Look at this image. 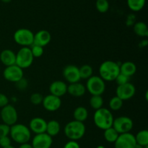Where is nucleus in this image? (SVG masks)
Returning <instances> with one entry per match:
<instances>
[{
	"label": "nucleus",
	"mask_w": 148,
	"mask_h": 148,
	"mask_svg": "<svg viewBox=\"0 0 148 148\" xmlns=\"http://www.w3.org/2000/svg\"><path fill=\"white\" fill-rule=\"evenodd\" d=\"M119 73V64L113 60L104 61L99 67V76L105 81H115Z\"/></svg>",
	"instance_id": "f257e3e1"
},
{
	"label": "nucleus",
	"mask_w": 148,
	"mask_h": 148,
	"mask_svg": "<svg viewBox=\"0 0 148 148\" xmlns=\"http://www.w3.org/2000/svg\"><path fill=\"white\" fill-rule=\"evenodd\" d=\"M114 119L111 110L105 107L95 110L93 115V121L95 126L103 131L112 126Z\"/></svg>",
	"instance_id": "f03ea898"
},
{
	"label": "nucleus",
	"mask_w": 148,
	"mask_h": 148,
	"mask_svg": "<svg viewBox=\"0 0 148 148\" xmlns=\"http://www.w3.org/2000/svg\"><path fill=\"white\" fill-rule=\"evenodd\" d=\"M10 135L11 139L17 143H27L31 138V131L30 129L24 124L15 123L10 126Z\"/></svg>",
	"instance_id": "7ed1b4c3"
},
{
	"label": "nucleus",
	"mask_w": 148,
	"mask_h": 148,
	"mask_svg": "<svg viewBox=\"0 0 148 148\" xmlns=\"http://www.w3.org/2000/svg\"><path fill=\"white\" fill-rule=\"evenodd\" d=\"M86 131L85 124L77 120H72L66 123L64 131V134L69 140L77 141L84 136Z\"/></svg>",
	"instance_id": "20e7f679"
},
{
	"label": "nucleus",
	"mask_w": 148,
	"mask_h": 148,
	"mask_svg": "<svg viewBox=\"0 0 148 148\" xmlns=\"http://www.w3.org/2000/svg\"><path fill=\"white\" fill-rule=\"evenodd\" d=\"M85 88L92 95H102L106 90L105 81L98 75H92L87 80Z\"/></svg>",
	"instance_id": "39448f33"
},
{
	"label": "nucleus",
	"mask_w": 148,
	"mask_h": 148,
	"mask_svg": "<svg viewBox=\"0 0 148 148\" xmlns=\"http://www.w3.org/2000/svg\"><path fill=\"white\" fill-rule=\"evenodd\" d=\"M33 57L30 48L28 46H23L16 54L15 65L22 69L27 68L33 64Z\"/></svg>",
	"instance_id": "423d86ee"
},
{
	"label": "nucleus",
	"mask_w": 148,
	"mask_h": 148,
	"mask_svg": "<svg viewBox=\"0 0 148 148\" xmlns=\"http://www.w3.org/2000/svg\"><path fill=\"white\" fill-rule=\"evenodd\" d=\"M14 41L22 46H30L33 44L34 33L27 28H20L16 30L13 36Z\"/></svg>",
	"instance_id": "0eeeda50"
},
{
	"label": "nucleus",
	"mask_w": 148,
	"mask_h": 148,
	"mask_svg": "<svg viewBox=\"0 0 148 148\" xmlns=\"http://www.w3.org/2000/svg\"><path fill=\"white\" fill-rule=\"evenodd\" d=\"M0 116L3 123L11 126L15 124L18 119V114L15 107L12 104H7L1 107Z\"/></svg>",
	"instance_id": "6e6552de"
},
{
	"label": "nucleus",
	"mask_w": 148,
	"mask_h": 148,
	"mask_svg": "<svg viewBox=\"0 0 148 148\" xmlns=\"http://www.w3.org/2000/svg\"><path fill=\"white\" fill-rule=\"evenodd\" d=\"M112 126L119 133H128L134 126L133 120L127 116H119L114 119Z\"/></svg>",
	"instance_id": "1a4fd4ad"
},
{
	"label": "nucleus",
	"mask_w": 148,
	"mask_h": 148,
	"mask_svg": "<svg viewBox=\"0 0 148 148\" xmlns=\"http://www.w3.org/2000/svg\"><path fill=\"white\" fill-rule=\"evenodd\" d=\"M3 76L10 82L16 83L23 78V70L17 65L7 66L3 71Z\"/></svg>",
	"instance_id": "9d476101"
},
{
	"label": "nucleus",
	"mask_w": 148,
	"mask_h": 148,
	"mask_svg": "<svg viewBox=\"0 0 148 148\" xmlns=\"http://www.w3.org/2000/svg\"><path fill=\"white\" fill-rule=\"evenodd\" d=\"M136 93V88L134 84L128 82L125 84L119 85L116 90V94L123 101L132 98Z\"/></svg>",
	"instance_id": "9b49d317"
},
{
	"label": "nucleus",
	"mask_w": 148,
	"mask_h": 148,
	"mask_svg": "<svg viewBox=\"0 0 148 148\" xmlns=\"http://www.w3.org/2000/svg\"><path fill=\"white\" fill-rule=\"evenodd\" d=\"M136 140L135 136L131 133H120L118 138L114 142V147L115 148H133L135 145Z\"/></svg>",
	"instance_id": "f8f14e48"
},
{
	"label": "nucleus",
	"mask_w": 148,
	"mask_h": 148,
	"mask_svg": "<svg viewBox=\"0 0 148 148\" xmlns=\"http://www.w3.org/2000/svg\"><path fill=\"white\" fill-rule=\"evenodd\" d=\"M52 143V137L45 132L36 134L33 138L31 145L33 148H51Z\"/></svg>",
	"instance_id": "ddd939ff"
},
{
	"label": "nucleus",
	"mask_w": 148,
	"mask_h": 148,
	"mask_svg": "<svg viewBox=\"0 0 148 148\" xmlns=\"http://www.w3.org/2000/svg\"><path fill=\"white\" fill-rule=\"evenodd\" d=\"M42 104L47 111L54 112L60 108L62 105V100L60 97L50 94L43 97Z\"/></svg>",
	"instance_id": "4468645a"
},
{
	"label": "nucleus",
	"mask_w": 148,
	"mask_h": 148,
	"mask_svg": "<svg viewBox=\"0 0 148 148\" xmlns=\"http://www.w3.org/2000/svg\"><path fill=\"white\" fill-rule=\"evenodd\" d=\"M63 75L69 84L79 82L81 79L79 68L74 65H66L63 70Z\"/></svg>",
	"instance_id": "2eb2a0df"
},
{
	"label": "nucleus",
	"mask_w": 148,
	"mask_h": 148,
	"mask_svg": "<svg viewBox=\"0 0 148 148\" xmlns=\"http://www.w3.org/2000/svg\"><path fill=\"white\" fill-rule=\"evenodd\" d=\"M47 122L46 120L40 117H36L31 119L29 123V129L36 134L45 133L46 130Z\"/></svg>",
	"instance_id": "dca6fc26"
},
{
	"label": "nucleus",
	"mask_w": 148,
	"mask_h": 148,
	"mask_svg": "<svg viewBox=\"0 0 148 148\" xmlns=\"http://www.w3.org/2000/svg\"><path fill=\"white\" fill-rule=\"evenodd\" d=\"M51 40V35L50 32L46 30H40L34 34L33 44L35 45L44 47L49 44Z\"/></svg>",
	"instance_id": "f3484780"
},
{
	"label": "nucleus",
	"mask_w": 148,
	"mask_h": 148,
	"mask_svg": "<svg viewBox=\"0 0 148 148\" xmlns=\"http://www.w3.org/2000/svg\"><path fill=\"white\" fill-rule=\"evenodd\" d=\"M49 91L51 94L61 97L67 92V85L62 81H55L49 86Z\"/></svg>",
	"instance_id": "a211bd4d"
},
{
	"label": "nucleus",
	"mask_w": 148,
	"mask_h": 148,
	"mask_svg": "<svg viewBox=\"0 0 148 148\" xmlns=\"http://www.w3.org/2000/svg\"><path fill=\"white\" fill-rule=\"evenodd\" d=\"M0 61L6 67L15 65L16 54L11 49H4L0 53Z\"/></svg>",
	"instance_id": "6ab92c4d"
},
{
	"label": "nucleus",
	"mask_w": 148,
	"mask_h": 148,
	"mask_svg": "<svg viewBox=\"0 0 148 148\" xmlns=\"http://www.w3.org/2000/svg\"><path fill=\"white\" fill-rule=\"evenodd\" d=\"M85 91H86L85 86L79 82L72 83L67 86V92L72 97H82L85 94Z\"/></svg>",
	"instance_id": "aec40b11"
},
{
	"label": "nucleus",
	"mask_w": 148,
	"mask_h": 148,
	"mask_svg": "<svg viewBox=\"0 0 148 148\" xmlns=\"http://www.w3.org/2000/svg\"><path fill=\"white\" fill-rule=\"evenodd\" d=\"M137 72V66L135 64L131 61L124 62L120 65V73L128 77L134 75Z\"/></svg>",
	"instance_id": "412c9836"
},
{
	"label": "nucleus",
	"mask_w": 148,
	"mask_h": 148,
	"mask_svg": "<svg viewBox=\"0 0 148 148\" xmlns=\"http://www.w3.org/2000/svg\"><path fill=\"white\" fill-rule=\"evenodd\" d=\"M61 130L60 123L56 120H51L50 121L47 122V126H46V133H48L49 136H55L59 134Z\"/></svg>",
	"instance_id": "4be33fe9"
},
{
	"label": "nucleus",
	"mask_w": 148,
	"mask_h": 148,
	"mask_svg": "<svg viewBox=\"0 0 148 148\" xmlns=\"http://www.w3.org/2000/svg\"><path fill=\"white\" fill-rule=\"evenodd\" d=\"M73 116L75 120L84 123V121H85L88 117V111L86 107L79 106L74 110Z\"/></svg>",
	"instance_id": "5701e85b"
},
{
	"label": "nucleus",
	"mask_w": 148,
	"mask_h": 148,
	"mask_svg": "<svg viewBox=\"0 0 148 148\" xmlns=\"http://www.w3.org/2000/svg\"><path fill=\"white\" fill-rule=\"evenodd\" d=\"M133 28H134V33L140 37H147L148 36L147 26L144 22L135 23Z\"/></svg>",
	"instance_id": "b1692460"
},
{
	"label": "nucleus",
	"mask_w": 148,
	"mask_h": 148,
	"mask_svg": "<svg viewBox=\"0 0 148 148\" xmlns=\"http://www.w3.org/2000/svg\"><path fill=\"white\" fill-rule=\"evenodd\" d=\"M127 6L133 12H139L144 8L146 0H127Z\"/></svg>",
	"instance_id": "393cba45"
},
{
	"label": "nucleus",
	"mask_w": 148,
	"mask_h": 148,
	"mask_svg": "<svg viewBox=\"0 0 148 148\" xmlns=\"http://www.w3.org/2000/svg\"><path fill=\"white\" fill-rule=\"evenodd\" d=\"M135 136L136 143L143 147L148 146V131L146 129L141 130L137 133Z\"/></svg>",
	"instance_id": "a878e982"
},
{
	"label": "nucleus",
	"mask_w": 148,
	"mask_h": 148,
	"mask_svg": "<svg viewBox=\"0 0 148 148\" xmlns=\"http://www.w3.org/2000/svg\"><path fill=\"white\" fill-rule=\"evenodd\" d=\"M119 133L114 129L113 126L104 130L103 136L106 140L110 143H114L118 138Z\"/></svg>",
	"instance_id": "bb28decb"
},
{
	"label": "nucleus",
	"mask_w": 148,
	"mask_h": 148,
	"mask_svg": "<svg viewBox=\"0 0 148 148\" xmlns=\"http://www.w3.org/2000/svg\"><path fill=\"white\" fill-rule=\"evenodd\" d=\"M90 105L95 110L103 107V99L101 95H92L90 99Z\"/></svg>",
	"instance_id": "cd10ccee"
},
{
	"label": "nucleus",
	"mask_w": 148,
	"mask_h": 148,
	"mask_svg": "<svg viewBox=\"0 0 148 148\" xmlns=\"http://www.w3.org/2000/svg\"><path fill=\"white\" fill-rule=\"evenodd\" d=\"M79 75L81 79H88L93 73V69L89 65H83L79 68Z\"/></svg>",
	"instance_id": "c85d7f7f"
},
{
	"label": "nucleus",
	"mask_w": 148,
	"mask_h": 148,
	"mask_svg": "<svg viewBox=\"0 0 148 148\" xmlns=\"http://www.w3.org/2000/svg\"><path fill=\"white\" fill-rule=\"evenodd\" d=\"M123 106V100L117 96L113 97L109 101V107L111 110L117 111L119 110Z\"/></svg>",
	"instance_id": "c756f323"
},
{
	"label": "nucleus",
	"mask_w": 148,
	"mask_h": 148,
	"mask_svg": "<svg viewBox=\"0 0 148 148\" xmlns=\"http://www.w3.org/2000/svg\"><path fill=\"white\" fill-rule=\"evenodd\" d=\"M95 7L101 13H106L109 9V2L108 0H96Z\"/></svg>",
	"instance_id": "7c9ffc66"
},
{
	"label": "nucleus",
	"mask_w": 148,
	"mask_h": 148,
	"mask_svg": "<svg viewBox=\"0 0 148 148\" xmlns=\"http://www.w3.org/2000/svg\"><path fill=\"white\" fill-rule=\"evenodd\" d=\"M31 48H30V50H31L32 55H33V57H40L42 55H43V47L42 46H38V45H35L32 44Z\"/></svg>",
	"instance_id": "2f4dec72"
},
{
	"label": "nucleus",
	"mask_w": 148,
	"mask_h": 148,
	"mask_svg": "<svg viewBox=\"0 0 148 148\" xmlns=\"http://www.w3.org/2000/svg\"><path fill=\"white\" fill-rule=\"evenodd\" d=\"M43 100V96L40 93H33L30 97V102L35 105H38V104H42Z\"/></svg>",
	"instance_id": "473e14b6"
},
{
	"label": "nucleus",
	"mask_w": 148,
	"mask_h": 148,
	"mask_svg": "<svg viewBox=\"0 0 148 148\" xmlns=\"http://www.w3.org/2000/svg\"><path fill=\"white\" fill-rule=\"evenodd\" d=\"M116 84L119 85H122V84H125L127 83L130 82V77L127 76V75H124V74L119 73L118 75L116 76L115 79Z\"/></svg>",
	"instance_id": "72a5a7b5"
},
{
	"label": "nucleus",
	"mask_w": 148,
	"mask_h": 148,
	"mask_svg": "<svg viewBox=\"0 0 148 148\" xmlns=\"http://www.w3.org/2000/svg\"><path fill=\"white\" fill-rule=\"evenodd\" d=\"M10 131V126L5 123H1L0 124V138L3 136H9Z\"/></svg>",
	"instance_id": "f704fd0d"
},
{
	"label": "nucleus",
	"mask_w": 148,
	"mask_h": 148,
	"mask_svg": "<svg viewBox=\"0 0 148 148\" xmlns=\"http://www.w3.org/2000/svg\"><path fill=\"white\" fill-rule=\"evenodd\" d=\"M15 84H16V87H17L19 90H21V91L22 90L25 89L27 86V80L25 79L24 78H21L20 81L16 82Z\"/></svg>",
	"instance_id": "c9c22d12"
},
{
	"label": "nucleus",
	"mask_w": 148,
	"mask_h": 148,
	"mask_svg": "<svg viewBox=\"0 0 148 148\" xmlns=\"http://www.w3.org/2000/svg\"><path fill=\"white\" fill-rule=\"evenodd\" d=\"M11 145V139L9 137V136H3L0 138V146L2 148L6 147Z\"/></svg>",
	"instance_id": "e433bc0d"
},
{
	"label": "nucleus",
	"mask_w": 148,
	"mask_h": 148,
	"mask_svg": "<svg viewBox=\"0 0 148 148\" xmlns=\"http://www.w3.org/2000/svg\"><path fill=\"white\" fill-rule=\"evenodd\" d=\"M9 104V99L5 94L0 93V107H3Z\"/></svg>",
	"instance_id": "4c0bfd02"
},
{
	"label": "nucleus",
	"mask_w": 148,
	"mask_h": 148,
	"mask_svg": "<svg viewBox=\"0 0 148 148\" xmlns=\"http://www.w3.org/2000/svg\"><path fill=\"white\" fill-rule=\"evenodd\" d=\"M64 148H80V146L77 141L69 140L65 144Z\"/></svg>",
	"instance_id": "58836bf2"
},
{
	"label": "nucleus",
	"mask_w": 148,
	"mask_h": 148,
	"mask_svg": "<svg viewBox=\"0 0 148 148\" xmlns=\"http://www.w3.org/2000/svg\"><path fill=\"white\" fill-rule=\"evenodd\" d=\"M19 148H33L31 145L28 143H25V144H22L20 145V146L19 147Z\"/></svg>",
	"instance_id": "ea45409f"
},
{
	"label": "nucleus",
	"mask_w": 148,
	"mask_h": 148,
	"mask_svg": "<svg viewBox=\"0 0 148 148\" xmlns=\"http://www.w3.org/2000/svg\"><path fill=\"white\" fill-rule=\"evenodd\" d=\"M145 147H143V146H141L140 145H138V144H137V143H136L135 145L133 147V148H145Z\"/></svg>",
	"instance_id": "a19ab883"
},
{
	"label": "nucleus",
	"mask_w": 148,
	"mask_h": 148,
	"mask_svg": "<svg viewBox=\"0 0 148 148\" xmlns=\"http://www.w3.org/2000/svg\"><path fill=\"white\" fill-rule=\"evenodd\" d=\"M1 1L4 3H10L11 2L12 0H1Z\"/></svg>",
	"instance_id": "79ce46f5"
},
{
	"label": "nucleus",
	"mask_w": 148,
	"mask_h": 148,
	"mask_svg": "<svg viewBox=\"0 0 148 148\" xmlns=\"http://www.w3.org/2000/svg\"><path fill=\"white\" fill-rule=\"evenodd\" d=\"M96 148H106V147L104 146H103V145H98Z\"/></svg>",
	"instance_id": "37998d69"
},
{
	"label": "nucleus",
	"mask_w": 148,
	"mask_h": 148,
	"mask_svg": "<svg viewBox=\"0 0 148 148\" xmlns=\"http://www.w3.org/2000/svg\"><path fill=\"white\" fill-rule=\"evenodd\" d=\"M4 148H15V147H14L12 146V145H10V146L6 147H4Z\"/></svg>",
	"instance_id": "c03bdc74"
},
{
	"label": "nucleus",
	"mask_w": 148,
	"mask_h": 148,
	"mask_svg": "<svg viewBox=\"0 0 148 148\" xmlns=\"http://www.w3.org/2000/svg\"><path fill=\"white\" fill-rule=\"evenodd\" d=\"M145 148H148V146H147V147H145Z\"/></svg>",
	"instance_id": "a18cd8bd"
}]
</instances>
